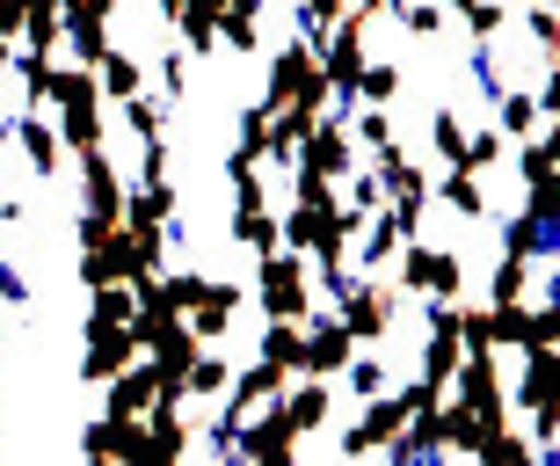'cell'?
I'll return each mask as SVG.
<instances>
[{"mask_svg": "<svg viewBox=\"0 0 560 466\" xmlns=\"http://www.w3.org/2000/svg\"><path fill=\"white\" fill-rule=\"evenodd\" d=\"M335 88L328 73H320V51H306V44L291 37L284 51H270V88H262V109H306V117H328Z\"/></svg>", "mask_w": 560, "mask_h": 466, "instance_id": "1", "label": "cell"}, {"mask_svg": "<svg viewBox=\"0 0 560 466\" xmlns=\"http://www.w3.org/2000/svg\"><path fill=\"white\" fill-rule=\"evenodd\" d=\"M248 299L262 306V321H299V328H306V314H313V263H306V255H291V248L262 255Z\"/></svg>", "mask_w": 560, "mask_h": 466, "instance_id": "2", "label": "cell"}, {"mask_svg": "<svg viewBox=\"0 0 560 466\" xmlns=\"http://www.w3.org/2000/svg\"><path fill=\"white\" fill-rule=\"evenodd\" d=\"M452 401L474 416L488 438L495 430H510V394H502V364H495V350H474V358H458V372H452Z\"/></svg>", "mask_w": 560, "mask_h": 466, "instance_id": "3", "label": "cell"}, {"mask_svg": "<svg viewBox=\"0 0 560 466\" xmlns=\"http://www.w3.org/2000/svg\"><path fill=\"white\" fill-rule=\"evenodd\" d=\"M394 314H400V292H394V284H372V277H342V292H335V321H342V328L357 336V350L386 342Z\"/></svg>", "mask_w": 560, "mask_h": 466, "instance_id": "4", "label": "cell"}, {"mask_svg": "<svg viewBox=\"0 0 560 466\" xmlns=\"http://www.w3.org/2000/svg\"><path fill=\"white\" fill-rule=\"evenodd\" d=\"M81 342H88V350H81V380L88 386H109L117 372H131V364L145 358L139 336H131V321H88Z\"/></svg>", "mask_w": 560, "mask_h": 466, "instance_id": "5", "label": "cell"}, {"mask_svg": "<svg viewBox=\"0 0 560 466\" xmlns=\"http://www.w3.org/2000/svg\"><path fill=\"white\" fill-rule=\"evenodd\" d=\"M408 416H416V408H408L400 386H394V394H378V401H364V416L342 430V459H372V452H386L400 430H408Z\"/></svg>", "mask_w": 560, "mask_h": 466, "instance_id": "6", "label": "cell"}, {"mask_svg": "<svg viewBox=\"0 0 560 466\" xmlns=\"http://www.w3.org/2000/svg\"><path fill=\"white\" fill-rule=\"evenodd\" d=\"M233 459H248V466H299V438H291V423L270 408H255L248 423H241V438H233Z\"/></svg>", "mask_w": 560, "mask_h": 466, "instance_id": "7", "label": "cell"}, {"mask_svg": "<svg viewBox=\"0 0 560 466\" xmlns=\"http://www.w3.org/2000/svg\"><path fill=\"white\" fill-rule=\"evenodd\" d=\"M291 168H306V175H357V139H350V125L342 117H320V125L306 131V147H299V161Z\"/></svg>", "mask_w": 560, "mask_h": 466, "instance_id": "8", "label": "cell"}, {"mask_svg": "<svg viewBox=\"0 0 560 466\" xmlns=\"http://www.w3.org/2000/svg\"><path fill=\"white\" fill-rule=\"evenodd\" d=\"M357 358V336L335 314H306V372L299 380H342V364Z\"/></svg>", "mask_w": 560, "mask_h": 466, "instance_id": "9", "label": "cell"}, {"mask_svg": "<svg viewBox=\"0 0 560 466\" xmlns=\"http://www.w3.org/2000/svg\"><path fill=\"white\" fill-rule=\"evenodd\" d=\"M125 197H131V183L117 175V161L109 153H81V212L88 219H125Z\"/></svg>", "mask_w": 560, "mask_h": 466, "instance_id": "10", "label": "cell"}, {"mask_svg": "<svg viewBox=\"0 0 560 466\" xmlns=\"http://www.w3.org/2000/svg\"><path fill=\"white\" fill-rule=\"evenodd\" d=\"M153 401H161V372H153L145 358L103 386V416H109V423H139V416H145Z\"/></svg>", "mask_w": 560, "mask_h": 466, "instance_id": "11", "label": "cell"}, {"mask_svg": "<svg viewBox=\"0 0 560 466\" xmlns=\"http://www.w3.org/2000/svg\"><path fill=\"white\" fill-rule=\"evenodd\" d=\"M241 306H248V284H233V277H211V292L189 306V336L211 350V342L233 328V314H241Z\"/></svg>", "mask_w": 560, "mask_h": 466, "instance_id": "12", "label": "cell"}, {"mask_svg": "<svg viewBox=\"0 0 560 466\" xmlns=\"http://www.w3.org/2000/svg\"><path fill=\"white\" fill-rule=\"evenodd\" d=\"M284 386H291V372H284V364H270V358H248V364H233V386H226V401L241 408V416H255V408L284 401Z\"/></svg>", "mask_w": 560, "mask_h": 466, "instance_id": "13", "label": "cell"}, {"mask_svg": "<svg viewBox=\"0 0 560 466\" xmlns=\"http://www.w3.org/2000/svg\"><path fill=\"white\" fill-rule=\"evenodd\" d=\"M277 416L291 423V438H313V430H328V416H335L328 380H291V386H284V401H277Z\"/></svg>", "mask_w": 560, "mask_h": 466, "instance_id": "14", "label": "cell"}, {"mask_svg": "<svg viewBox=\"0 0 560 466\" xmlns=\"http://www.w3.org/2000/svg\"><path fill=\"white\" fill-rule=\"evenodd\" d=\"M553 364L560 350H524V380H517V401H510V416H553Z\"/></svg>", "mask_w": 560, "mask_h": 466, "instance_id": "15", "label": "cell"}, {"mask_svg": "<svg viewBox=\"0 0 560 466\" xmlns=\"http://www.w3.org/2000/svg\"><path fill=\"white\" fill-rule=\"evenodd\" d=\"M59 37H66V0H22V51L59 59Z\"/></svg>", "mask_w": 560, "mask_h": 466, "instance_id": "16", "label": "cell"}, {"mask_svg": "<svg viewBox=\"0 0 560 466\" xmlns=\"http://www.w3.org/2000/svg\"><path fill=\"white\" fill-rule=\"evenodd\" d=\"M15 147L30 153L37 175H66V147H59V125L51 117H15Z\"/></svg>", "mask_w": 560, "mask_h": 466, "instance_id": "17", "label": "cell"}, {"mask_svg": "<svg viewBox=\"0 0 560 466\" xmlns=\"http://www.w3.org/2000/svg\"><path fill=\"white\" fill-rule=\"evenodd\" d=\"M95 88H103V109H125L131 95H145V66L131 59V51H109V59L95 66Z\"/></svg>", "mask_w": 560, "mask_h": 466, "instance_id": "18", "label": "cell"}, {"mask_svg": "<svg viewBox=\"0 0 560 466\" xmlns=\"http://www.w3.org/2000/svg\"><path fill=\"white\" fill-rule=\"evenodd\" d=\"M219 44L241 51V59H255V51H262V0H233V8H219Z\"/></svg>", "mask_w": 560, "mask_h": 466, "instance_id": "19", "label": "cell"}, {"mask_svg": "<svg viewBox=\"0 0 560 466\" xmlns=\"http://www.w3.org/2000/svg\"><path fill=\"white\" fill-rule=\"evenodd\" d=\"M255 358L284 364L291 380H299V372H306V328H299V321H270V328H262V350H255Z\"/></svg>", "mask_w": 560, "mask_h": 466, "instance_id": "20", "label": "cell"}, {"mask_svg": "<svg viewBox=\"0 0 560 466\" xmlns=\"http://www.w3.org/2000/svg\"><path fill=\"white\" fill-rule=\"evenodd\" d=\"M15 73H22V117H44V109H51V73H59V59L15 51Z\"/></svg>", "mask_w": 560, "mask_h": 466, "instance_id": "21", "label": "cell"}, {"mask_svg": "<svg viewBox=\"0 0 560 466\" xmlns=\"http://www.w3.org/2000/svg\"><path fill=\"white\" fill-rule=\"evenodd\" d=\"M226 386H233V364L219 358V350H197V364H189L183 394H189V401H226Z\"/></svg>", "mask_w": 560, "mask_h": 466, "instance_id": "22", "label": "cell"}, {"mask_svg": "<svg viewBox=\"0 0 560 466\" xmlns=\"http://www.w3.org/2000/svg\"><path fill=\"white\" fill-rule=\"evenodd\" d=\"M226 241H233V248H248L255 263L277 255V212H233L226 219Z\"/></svg>", "mask_w": 560, "mask_h": 466, "instance_id": "23", "label": "cell"}, {"mask_svg": "<svg viewBox=\"0 0 560 466\" xmlns=\"http://www.w3.org/2000/svg\"><path fill=\"white\" fill-rule=\"evenodd\" d=\"M430 197H444L458 219H488V190H480V175H466V168H444V183H436Z\"/></svg>", "mask_w": 560, "mask_h": 466, "instance_id": "24", "label": "cell"}, {"mask_svg": "<svg viewBox=\"0 0 560 466\" xmlns=\"http://www.w3.org/2000/svg\"><path fill=\"white\" fill-rule=\"evenodd\" d=\"M532 131H553L539 117V103H532V88H502V139H517V147H524Z\"/></svg>", "mask_w": 560, "mask_h": 466, "instance_id": "25", "label": "cell"}, {"mask_svg": "<svg viewBox=\"0 0 560 466\" xmlns=\"http://www.w3.org/2000/svg\"><path fill=\"white\" fill-rule=\"evenodd\" d=\"M400 95V66L394 59H364V73H357V103L364 109H394Z\"/></svg>", "mask_w": 560, "mask_h": 466, "instance_id": "26", "label": "cell"}, {"mask_svg": "<svg viewBox=\"0 0 560 466\" xmlns=\"http://www.w3.org/2000/svg\"><path fill=\"white\" fill-rule=\"evenodd\" d=\"M233 153L262 168V153H270V109H262V103H241V125H233Z\"/></svg>", "mask_w": 560, "mask_h": 466, "instance_id": "27", "label": "cell"}, {"mask_svg": "<svg viewBox=\"0 0 560 466\" xmlns=\"http://www.w3.org/2000/svg\"><path fill=\"white\" fill-rule=\"evenodd\" d=\"M394 263H400V284H394V292H430V270H436V248H430V241H400V248H394Z\"/></svg>", "mask_w": 560, "mask_h": 466, "instance_id": "28", "label": "cell"}, {"mask_svg": "<svg viewBox=\"0 0 560 466\" xmlns=\"http://www.w3.org/2000/svg\"><path fill=\"white\" fill-rule=\"evenodd\" d=\"M430 147H436L444 168H466V117H458V109H436L430 117Z\"/></svg>", "mask_w": 560, "mask_h": 466, "instance_id": "29", "label": "cell"}, {"mask_svg": "<svg viewBox=\"0 0 560 466\" xmlns=\"http://www.w3.org/2000/svg\"><path fill=\"white\" fill-rule=\"evenodd\" d=\"M532 277H539V263H524V255H502V270H495V292H488V306L532 299Z\"/></svg>", "mask_w": 560, "mask_h": 466, "instance_id": "30", "label": "cell"}, {"mask_svg": "<svg viewBox=\"0 0 560 466\" xmlns=\"http://www.w3.org/2000/svg\"><path fill=\"white\" fill-rule=\"evenodd\" d=\"M386 15H400V30H408V37H444V22H452L436 0H394Z\"/></svg>", "mask_w": 560, "mask_h": 466, "instance_id": "31", "label": "cell"}, {"mask_svg": "<svg viewBox=\"0 0 560 466\" xmlns=\"http://www.w3.org/2000/svg\"><path fill=\"white\" fill-rule=\"evenodd\" d=\"M342 380H350V394H357V401H378V394H394L386 364H378V358H364V350H357V358L342 364Z\"/></svg>", "mask_w": 560, "mask_h": 466, "instance_id": "32", "label": "cell"}, {"mask_svg": "<svg viewBox=\"0 0 560 466\" xmlns=\"http://www.w3.org/2000/svg\"><path fill=\"white\" fill-rule=\"evenodd\" d=\"M139 314V292L131 284H95L88 292V321H131Z\"/></svg>", "mask_w": 560, "mask_h": 466, "instance_id": "33", "label": "cell"}, {"mask_svg": "<svg viewBox=\"0 0 560 466\" xmlns=\"http://www.w3.org/2000/svg\"><path fill=\"white\" fill-rule=\"evenodd\" d=\"M117 125H131V131H139V147H153V139H167V109L145 103V95H131V103L117 109Z\"/></svg>", "mask_w": 560, "mask_h": 466, "instance_id": "34", "label": "cell"}, {"mask_svg": "<svg viewBox=\"0 0 560 466\" xmlns=\"http://www.w3.org/2000/svg\"><path fill=\"white\" fill-rule=\"evenodd\" d=\"M524 328H532V299L488 306V336H495V342H517V350H524Z\"/></svg>", "mask_w": 560, "mask_h": 466, "instance_id": "35", "label": "cell"}, {"mask_svg": "<svg viewBox=\"0 0 560 466\" xmlns=\"http://www.w3.org/2000/svg\"><path fill=\"white\" fill-rule=\"evenodd\" d=\"M342 205H350V212H364V219H378L386 205H394V197H386V183H378V175L357 168V175H350V190H342Z\"/></svg>", "mask_w": 560, "mask_h": 466, "instance_id": "36", "label": "cell"}, {"mask_svg": "<svg viewBox=\"0 0 560 466\" xmlns=\"http://www.w3.org/2000/svg\"><path fill=\"white\" fill-rule=\"evenodd\" d=\"M350 139H364V147H394V109H350Z\"/></svg>", "mask_w": 560, "mask_h": 466, "instance_id": "37", "label": "cell"}, {"mask_svg": "<svg viewBox=\"0 0 560 466\" xmlns=\"http://www.w3.org/2000/svg\"><path fill=\"white\" fill-rule=\"evenodd\" d=\"M466 292V263L458 248H436V270H430V299H458Z\"/></svg>", "mask_w": 560, "mask_h": 466, "instance_id": "38", "label": "cell"}, {"mask_svg": "<svg viewBox=\"0 0 560 466\" xmlns=\"http://www.w3.org/2000/svg\"><path fill=\"white\" fill-rule=\"evenodd\" d=\"M502 153H510V139H502V131H466V175L495 168Z\"/></svg>", "mask_w": 560, "mask_h": 466, "instance_id": "39", "label": "cell"}, {"mask_svg": "<svg viewBox=\"0 0 560 466\" xmlns=\"http://www.w3.org/2000/svg\"><path fill=\"white\" fill-rule=\"evenodd\" d=\"M466 30H474V44H488V37H502V30H510V8H502V0H480L474 15H466Z\"/></svg>", "mask_w": 560, "mask_h": 466, "instance_id": "40", "label": "cell"}, {"mask_svg": "<svg viewBox=\"0 0 560 466\" xmlns=\"http://www.w3.org/2000/svg\"><path fill=\"white\" fill-rule=\"evenodd\" d=\"M524 30H532V44H539V51H560V22H553V8H524Z\"/></svg>", "mask_w": 560, "mask_h": 466, "instance_id": "41", "label": "cell"}, {"mask_svg": "<svg viewBox=\"0 0 560 466\" xmlns=\"http://www.w3.org/2000/svg\"><path fill=\"white\" fill-rule=\"evenodd\" d=\"M0 306H15V314L30 306V277H22L15 263H8V255H0Z\"/></svg>", "mask_w": 560, "mask_h": 466, "instance_id": "42", "label": "cell"}, {"mask_svg": "<svg viewBox=\"0 0 560 466\" xmlns=\"http://www.w3.org/2000/svg\"><path fill=\"white\" fill-rule=\"evenodd\" d=\"M109 233H117V226H109V219H88V212H81V219H73V248L88 255V248H103Z\"/></svg>", "mask_w": 560, "mask_h": 466, "instance_id": "43", "label": "cell"}, {"mask_svg": "<svg viewBox=\"0 0 560 466\" xmlns=\"http://www.w3.org/2000/svg\"><path fill=\"white\" fill-rule=\"evenodd\" d=\"M0 37H8V44L22 37V0H0Z\"/></svg>", "mask_w": 560, "mask_h": 466, "instance_id": "44", "label": "cell"}, {"mask_svg": "<svg viewBox=\"0 0 560 466\" xmlns=\"http://www.w3.org/2000/svg\"><path fill=\"white\" fill-rule=\"evenodd\" d=\"M474 8H480V0H444V15H458V22L474 15Z\"/></svg>", "mask_w": 560, "mask_h": 466, "instance_id": "45", "label": "cell"}, {"mask_svg": "<svg viewBox=\"0 0 560 466\" xmlns=\"http://www.w3.org/2000/svg\"><path fill=\"white\" fill-rule=\"evenodd\" d=\"M15 147V117H0V153Z\"/></svg>", "mask_w": 560, "mask_h": 466, "instance_id": "46", "label": "cell"}, {"mask_svg": "<svg viewBox=\"0 0 560 466\" xmlns=\"http://www.w3.org/2000/svg\"><path fill=\"white\" fill-rule=\"evenodd\" d=\"M0 73H15V44L0 37Z\"/></svg>", "mask_w": 560, "mask_h": 466, "instance_id": "47", "label": "cell"}, {"mask_svg": "<svg viewBox=\"0 0 560 466\" xmlns=\"http://www.w3.org/2000/svg\"><path fill=\"white\" fill-rule=\"evenodd\" d=\"M81 466H117V459H109V452H81Z\"/></svg>", "mask_w": 560, "mask_h": 466, "instance_id": "48", "label": "cell"}, {"mask_svg": "<svg viewBox=\"0 0 560 466\" xmlns=\"http://www.w3.org/2000/svg\"><path fill=\"white\" fill-rule=\"evenodd\" d=\"M219 466H248V459H219Z\"/></svg>", "mask_w": 560, "mask_h": 466, "instance_id": "49", "label": "cell"}, {"mask_svg": "<svg viewBox=\"0 0 560 466\" xmlns=\"http://www.w3.org/2000/svg\"><path fill=\"white\" fill-rule=\"evenodd\" d=\"M532 8H553V0H532Z\"/></svg>", "mask_w": 560, "mask_h": 466, "instance_id": "50", "label": "cell"}]
</instances>
